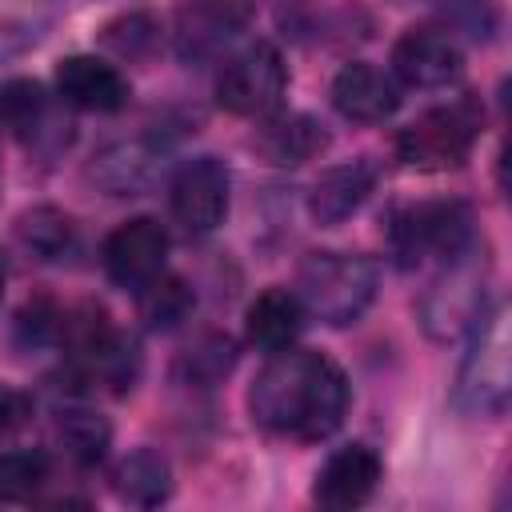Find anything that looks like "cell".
<instances>
[{"mask_svg": "<svg viewBox=\"0 0 512 512\" xmlns=\"http://www.w3.org/2000/svg\"><path fill=\"white\" fill-rule=\"evenodd\" d=\"M328 148V132L316 116L308 112H288V116H264V128L256 132V152L272 164H304Z\"/></svg>", "mask_w": 512, "mask_h": 512, "instance_id": "d6986e66", "label": "cell"}, {"mask_svg": "<svg viewBox=\"0 0 512 512\" xmlns=\"http://www.w3.org/2000/svg\"><path fill=\"white\" fill-rule=\"evenodd\" d=\"M36 416V404L24 388H12V384H0V440L24 432Z\"/></svg>", "mask_w": 512, "mask_h": 512, "instance_id": "f546056e", "label": "cell"}, {"mask_svg": "<svg viewBox=\"0 0 512 512\" xmlns=\"http://www.w3.org/2000/svg\"><path fill=\"white\" fill-rule=\"evenodd\" d=\"M488 312V248L468 240L460 252L440 260V272L420 296V328L436 344L468 336Z\"/></svg>", "mask_w": 512, "mask_h": 512, "instance_id": "7a4b0ae2", "label": "cell"}, {"mask_svg": "<svg viewBox=\"0 0 512 512\" xmlns=\"http://www.w3.org/2000/svg\"><path fill=\"white\" fill-rule=\"evenodd\" d=\"M388 64H392L396 84L416 88V92H432V88H444L460 76L464 48L448 24H412L396 36Z\"/></svg>", "mask_w": 512, "mask_h": 512, "instance_id": "30bf717a", "label": "cell"}, {"mask_svg": "<svg viewBox=\"0 0 512 512\" xmlns=\"http://www.w3.org/2000/svg\"><path fill=\"white\" fill-rule=\"evenodd\" d=\"M480 128H484V108L476 96L464 92L448 104L420 112L412 124H404L396 132V156L404 168H416V172H448L472 156Z\"/></svg>", "mask_w": 512, "mask_h": 512, "instance_id": "5b68a950", "label": "cell"}, {"mask_svg": "<svg viewBox=\"0 0 512 512\" xmlns=\"http://www.w3.org/2000/svg\"><path fill=\"white\" fill-rule=\"evenodd\" d=\"M64 0H0V60L32 52L60 20Z\"/></svg>", "mask_w": 512, "mask_h": 512, "instance_id": "44dd1931", "label": "cell"}, {"mask_svg": "<svg viewBox=\"0 0 512 512\" xmlns=\"http://www.w3.org/2000/svg\"><path fill=\"white\" fill-rule=\"evenodd\" d=\"M352 404L344 368L316 348H280L264 360L248 388L252 424L268 436L316 444L332 436Z\"/></svg>", "mask_w": 512, "mask_h": 512, "instance_id": "6da1fadb", "label": "cell"}, {"mask_svg": "<svg viewBox=\"0 0 512 512\" xmlns=\"http://www.w3.org/2000/svg\"><path fill=\"white\" fill-rule=\"evenodd\" d=\"M196 308V296L188 288L184 276H172V272H160L152 276L144 288H136V316L144 320L148 332H172L180 328Z\"/></svg>", "mask_w": 512, "mask_h": 512, "instance_id": "603a6c76", "label": "cell"}, {"mask_svg": "<svg viewBox=\"0 0 512 512\" xmlns=\"http://www.w3.org/2000/svg\"><path fill=\"white\" fill-rule=\"evenodd\" d=\"M384 480V460L372 444L356 440V444H344L336 448L320 468H316V480H312V500L328 512H348V508H360L376 496Z\"/></svg>", "mask_w": 512, "mask_h": 512, "instance_id": "4fadbf2b", "label": "cell"}, {"mask_svg": "<svg viewBox=\"0 0 512 512\" xmlns=\"http://www.w3.org/2000/svg\"><path fill=\"white\" fill-rule=\"evenodd\" d=\"M164 172V148L160 140L132 136V140H112L88 160V180L104 196H144L156 188Z\"/></svg>", "mask_w": 512, "mask_h": 512, "instance_id": "5bb4252c", "label": "cell"}, {"mask_svg": "<svg viewBox=\"0 0 512 512\" xmlns=\"http://www.w3.org/2000/svg\"><path fill=\"white\" fill-rule=\"evenodd\" d=\"M232 364H236V344H232V336H224V332H208V336H200L188 352H184V360H180V368H184V376L192 380V384H216V380H224L228 372H232Z\"/></svg>", "mask_w": 512, "mask_h": 512, "instance_id": "83f0119b", "label": "cell"}, {"mask_svg": "<svg viewBox=\"0 0 512 512\" xmlns=\"http://www.w3.org/2000/svg\"><path fill=\"white\" fill-rule=\"evenodd\" d=\"M472 208L464 200H420L404 204L388 216V252L396 268H416L428 256L444 260L460 252L476 228H472Z\"/></svg>", "mask_w": 512, "mask_h": 512, "instance_id": "8992f818", "label": "cell"}, {"mask_svg": "<svg viewBox=\"0 0 512 512\" xmlns=\"http://www.w3.org/2000/svg\"><path fill=\"white\" fill-rule=\"evenodd\" d=\"M60 320H64V308L52 296L24 300L20 312L12 316V340H16V348L20 352H40V348L60 344Z\"/></svg>", "mask_w": 512, "mask_h": 512, "instance_id": "4316f807", "label": "cell"}, {"mask_svg": "<svg viewBox=\"0 0 512 512\" xmlns=\"http://www.w3.org/2000/svg\"><path fill=\"white\" fill-rule=\"evenodd\" d=\"M376 288H380V268L364 252L320 248L308 252L296 268V296L304 312L320 316L332 328L356 324L372 308Z\"/></svg>", "mask_w": 512, "mask_h": 512, "instance_id": "3957f363", "label": "cell"}, {"mask_svg": "<svg viewBox=\"0 0 512 512\" xmlns=\"http://www.w3.org/2000/svg\"><path fill=\"white\" fill-rule=\"evenodd\" d=\"M304 316H308V312H304L296 288L272 284V288L256 292V300L244 308V340H248L256 352L272 356V352L296 344V336L304 332Z\"/></svg>", "mask_w": 512, "mask_h": 512, "instance_id": "ac0fdd59", "label": "cell"}, {"mask_svg": "<svg viewBox=\"0 0 512 512\" xmlns=\"http://www.w3.org/2000/svg\"><path fill=\"white\" fill-rule=\"evenodd\" d=\"M0 124L36 160H56L72 144V120L64 112V100L28 76L0 84Z\"/></svg>", "mask_w": 512, "mask_h": 512, "instance_id": "ba28073f", "label": "cell"}, {"mask_svg": "<svg viewBox=\"0 0 512 512\" xmlns=\"http://www.w3.org/2000/svg\"><path fill=\"white\" fill-rule=\"evenodd\" d=\"M252 20V0H176V52L192 64L216 60Z\"/></svg>", "mask_w": 512, "mask_h": 512, "instance_id": "7c38bea8", "label": "cell"}, {"mask_svg": "<svg viewBox=\"0 0 512 512\" xmlns=\"http://www.w3.org/2000/svg\"><path fill=\"white\" fill-rule=\"evenodd\" d=\"M332 108L352 120V124H384L388 116H396L400 108V84L392 72L368 64V60H352L332 76Z\"/></svg>", "mask_w": 512, "mask_h": 512, "instance_id": "2e32d148", "label": "cell"}, {"mask_svg": "<svg viewBox=\"0 0 512 512\" xmlns=\"http://www.w3.org/2000/svg\"><path fill=\"white\" fill-rule=\"evenodd\" d=\"M16 240H20V248H24L32 260L56 264V260H64V256L72 252V244H76V224H72V216H68L64 208H56V204H36V208H28V212L16 216Z\"/></svg>", "mask_w": 512, "mask_h": 512, "instance_id": "7402d4cb", "label": "cell"}, {"mask_svg": "<svg viewBox=\"0 0 512 512\" xmlns=\"http://www.w3.org/2000/svg\"><path fill=\"white\" fill-rule=\"evenodd\" d=\"M4 284H8V260H4V252H0V296H4Z\"/></svg>", "mask_w": 512, "mask_h": 512, "instance_id": "4dcf8cb0", "label": "cell"}, {"mask_svg": "<svg viewBox=\"0 0 512 512\" xmlns=\"http://www.w3.org/2000/svg\"><path fill=\"white\" fill-rule=\"evenodd\" d=\"M56 436H60V448H64L76 464H96V460H104V452H108V444H112V424H108L96 408L68 404V408H60Z\"/></svg>", "mask_w": 512, "mask_h": 512, "instance_id": "cb8c5ba5", "label": "cell"}, {"mask_svg": "<svg viewBox=\"0 0 512 512\" xmlns=\"http://www.w3.org/2000/svg\"><path fill=\"white\" fill-rule=\"evenodd\" d=\"M48 452L40 448H8L0 452V504H24L36 500V492L48 484Z\"/></svg>", "mask_w": 512, "mask_h": 512, "instance_id": "d4e9b609", "label": "cell"}, {"mask_svg": "<svg viewBox=\"0 0 512 512\" xmlns=\"http://www.w3.org/2000/svg\"><path fill=\"white\" fill-rule=\"evenodd\" d=\"M164 260H168V228L152 216H132L116 224L100 248L104 276L124 292H136L152 276H160Z\"/></svg>", "mask_w": 512, "mask_h": 512, "instance_id": "8fae6325", "label": "cell"}, {"mask_svg": "<svg viewBox=\"0 0 512 512\" xmlns=\"http://www.w3.org/2000/svg\"><path fill=\"white\" fill-rule=\"evenodd\" d=\"M56 96L80 112H120L132 96V84L104 56L76 52L56 64Z\"/></svg>", "mask_w": 512, "mask_h": 512, "instance_id": "9a60e30c", "label": "cell"}, {"mask_svg": "<svg viewBox=\"0 0 512 512\" xmlns=\"http://www.w3.org/2000/svg\"><path fill=\"white\" fill-rule=\"evenodd\" d=\"M112 492L132 508H160L172 496V464L160 448H132L112 468Z\"/></svg>", "mask_w": 512, "mask_h": 512, "instance_id": "ffe728a7", "label": "cell"}, {"mask_svg": "<svg viewBox=\"0 0 512 512\" xmlns=\"http://www.w3.org/2000/svg\"><path fill=\"white\" fill-rule=\"evenodd\" d=\"M228 196H232V176L220 156H192L180 160V168L168 180V212L180 224L184 236L200 240L212 236L224 216H228Z\"/></svg>", "mask_w": 512, "mask_h": 512, "instance_id": "9c48e42d", "label": "cell"}, {"mask_svg": "<svg viewBox=\"0 0 512 512\" xmlns=\"http://www.w3.org/2000/svg\"><path fill=\"white\" fill-rule=\"evenodd\" d=\"M100 44L120 60H148L160 48V24L148 12H120L100 28Z\"/></svg>", "mask_w": 512, "mask_h": 512, "instance_id": "484cf974", "label": "cell"}, {"mask_svg": "<svg viewBox=\"0 0 512 512\" xmlns=\"http://www.w3.org/2000/svg\"><path fill=\"white\" fill-rule=\"evenodd\" d=\"M472 344L460 360L452 384V408L468 420H496L512 396V340H508V308L484 312V320L468 332Z\"/></svg>", "mask_w": 512, "mask_h": 512, "instance_id": "277c9868", "label": "cell"}, {"mask_svg": "<svg viewBox=\"0 0 512 512\" xmlns=\"http://www.w3.org/2000/svg\"><path fill=\"white\" fill-rule=\"evenodd\" d=\"M428 4L444 8L448 24L460 28V32H468V36H476V40H488L492 28H496V8H492V0H428Z\"/></svg>", "mask_w": 512, "mask_h": 512, "instance_id": "f1b7e54d", "label": "cell"}, {"mask_svg": "<svg viewBox=\"0 0 512 512\" xmlns=\"http://www.w3.org/2000/svg\"><path fill=\"white\" fill-rule=\"evenodd\" d=\"M288 92V68L272 40H252L232 52L216 72V100L224 112L244 120H264L280 112Z\"/></svg>", "mask_w": 512, "mask_h": 512, "instance_id": "52a82bcc", "label": "cell"}, {"mask_svg": "<svg viewBox=\"0 0 512 512\" xmlns=\"http://www.w3.org/2000/svg\"><path fill=\"white\" fill-rule=\"evenodd\" d=\"M372 188H376V164L368 156L332 164L316 176V184L308 192V216L320 228H336L352 212H360V204L372 196Z\"/></svg>", "mask_w": 512, "mask_h": 512, "instance_id": "e0dca14e", "label": "cell"}]
</instances>
